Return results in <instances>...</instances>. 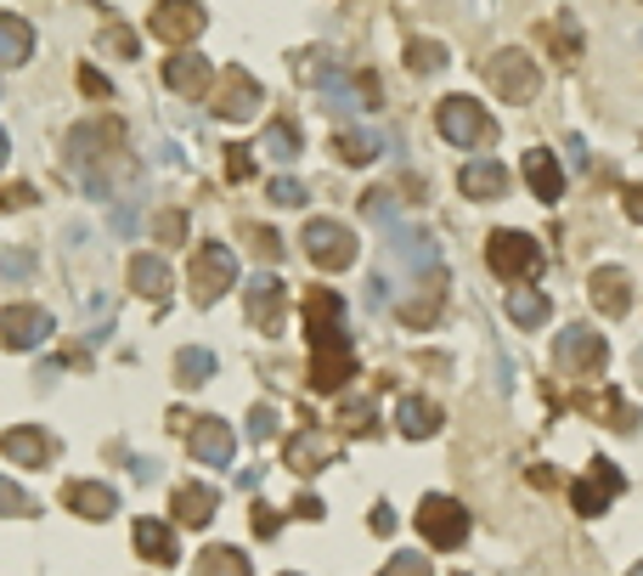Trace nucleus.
<instances>
[{"label": "nucleus", "mask_w": 643, "mask_h": 576, "mask_svg": "<svg viewBox=\"0 0 643 576\" xmlns=\"http://www.w3.org/2000/svg\"><path fill=\"white\" fill-rule=\"evenodd\" d=\"M485 266L497 271L503 282H531V277L542 271V244H536L531 232L503 226V232H491V237H485Z\"/></svg>", "instance_id": "nucleus-1"}, {"label": "nucleus", "mask_w": 643, "mask_h": 576, "mask_svg": "<svg viewBox=\"0 0 643 576\" xmlns=\"http://www.w3.org/2000/svg\"><path fill=\"white\" fill-rule=\"evenodd\" d=\"M435 130L447 136L452 148H491V141H497V125H491V114L474 96H447V103L435 108Z\"/></svg>", "instance_id": "nucleus-2"}, {"label": "nucleus", "mask_w": 643, "mask_h": 576, "mask_svg": "<svg viewBox=\"0 0 643 576\" xmlns=\"http://www.w3.org/2000/svg\"><path fill=\"white\" fill-rule=\"evenodd\" d=\"M412 525H418V537L429 548H463V537H469V509L458 498H447V492H429L418 503Z\"/></svg>", "instance_id": "nucleus-3"}, {"label": "nucleus", "mask_w": 643, "mask_h": 576, "mask_svg": "<svg viewBox=\"0 0 643 576\" xmlns=\"http://www.w3.org/2000/svg\"><path fill=\"white\" fill-rule=\"evenodd\" d=\"M351 378H356V351H351V340H344V328H339V333H322V340H311V391H317V396L344 391Z\"/></svg>", "instance_id": "nucleus-4"}, {"label": "nucleus", "mask_w": 643, "mask_h": 576, "mask_svg": "<svg viewBox=\"0 0 643 576\" xmlns=\"http://www.w3.org/2000/svg\"><path fill=\"white\" fill-rule=\"evenodd\" d=\"M300 244H306V255H311V266L317 271H344V266H356V232L351 226H339V221H311L306 232H300Z\"/></svg>", "instance_id": "nucleus-5"}, {"label": "nucleus", "mask_w": 643, "mask_h": 576, "mask_svg": "<svg viewBox=\"0 0 643 576\" xmlns=\"http://www.w3.org/2000/svg\"><path fill=\"white\" fill-rule=\"evenodd\" d=\"M186 282H192V300H197V306H215L226 288L237 282V255H232L226 244H197Z\"/></svg>", "instance_id": "nucleus-6"}, {"label": "nucleus", "mask_w": 643, "mask_h": 576, "mask_svg": "<svg viewBox=\"0 0 643 576\" xmlns=\"http://www.w3.org/2000/svg\"><path fill=\"white\" fill-rule=\"evenodd\" d=\"M621 492H626V474H621L610 458H592V463H587V474L570 487V503H576V514L599 520V514H604V509H610Z\"/></svg>", "instance_id": "nucleus-7"}, {"label": "nucleus", "mask_w": 643, "mask_h": 576, "mask_svg": "<svg viewBox=\"0 0 643 576\" xmlns=\"http://www.w3.org/2000/svg\"><path fill=\"white\" fill-rule=\"evenodd\" d=\"M57 333L45 306H0V351H40Z\"/></svg>", "instance_id": "nucleus-8"}, {"label": "nucleus", "mask_w": 643, "mask_h": 576, "mask_svg": "<svg viewBox=\"0 0 643 576\" xmlns=\"http://www.w3.org/2000/svg\"><path fill=\"white\" fill-rule=\"evenodd\" d=\"M485 85L497 90L503 103H531V96L542 90V74H536V63L525 52H514V45H508V52H497L485 63Z\"/></svg>", "instance_id": "nucleus-9"}, {"label": "nucleus", "mask_w": 643, "mask_h": 576, "mask_svg": "<svg viewBox=\"0 0 643 576\" xmlns=\"http://www.w3.org/2000/svg\"><path fill=\"white\" fill-rule=\"evenodd\" d=\"M243 311H249V322L260 333H277L282 311H288V282L277 271H255L249 282H243Z\"/></svg>", "instance_id": "nucleus-10"}, {"label": "nucleus", "mask_w": 643, "mask_h": 576, "mask_svg": "<svg viewBox=\"0 0 643 576\" xmlns=\"http://www.w3.org/2000/svg\"><path fill=\"white\" fill-rule=\"evenodd\" d=\"M210 103H215V114L221 119H255L260 114V103H266V90H260V79L255 74H243V68H226L221 79H215V90H210Z\"/></svg>", "instance_id": "nucleus-11"}, {"label": "nucleus", "mask_w": 643, "mask_h": 576, "mask_svg": "<svg viewBox=\"0 0 643 576\" xmlns=\"http://www.w3.org/2000/svg\"><path fill=\"white\" fill-rule=\"evenodd\" d=\"M604 362H610V345H604V333H592L587 322H570L565 333H559V367H570V373H604Z\"/></svg>", "instance_id": "nucleus-12"}, {"label": "nucleus", "mask_w": 643, "mask_h": 576, "mask_svg": "<svg viewBox=\"0 0 643 576\" xmlns=\"http://www.w3.org/2000/svg\"><path fill=\"white\" fill-rule=\"evenodd\" d=\"M147 23H153V34H159L164 45H175V52H181L186 40L204 34V23H210V18H204V7H197V0H159Z\"/></svg>", "instance_id": "nucleus-13"}, {"label": "nucleus", "mask_w": 643, "mask_h": 576, "mask_svg": "<svg viewBox=\"0 0 643 576\" xmlns=\"http://www.w3.org/2000/svg\"><path fill=\"white\" fill-rule=\"evenodd\" d=\"M186 447H192V458H197V463L226 469V463H232V452H237V436H232V424H226V418H197V424L186 429Z\"/></svg>", "instance_id": "nucleus-14"}, {"label": "nucleus", "mask_w": 643, "mask_h": 576, "mask_svg": "<svg viewBox=\"0 0 643 576\" xmlns=\"http://www.w3.org/2000/svg\"><path fill=\"white\" fill-rule=\"evenodd\" d=\"M0 452H7L18 469H45L52 463V436H45L40 424H18V429H7V436H0Z\"/></svg>", "instance_id": "nucleus-15"}, {"label": "nucleus", "mask_w": 643, "mask_h": 576, "mask_svg": "<svg viewBox=\"0 0 643 576\" xmlns=\"http://www.w3.org/2000/svg\"><path fill=\"white\" fill-rule=\"evenodd\" d=\"M63 503H68V514H79V520H114L119 492L108 487V480H68V487H63Z\"/></svg>", "instance_id": "nucleus-16"}, {"label": "nucleus", "mask_w": 643, "mask_h": 576, "mask_svg": "<svg viewBox=\"0 0 643 576\" xmlns=\"http://www.w3.org/2000/svg\"><path fill=\"white\" fill-rule=\"evenodd\" d=\"M282 463H288L293 474H317L322 463H333V441L322 436L317 424H306V429H293V436H288V447H282Z\"/></svg>", "instance_id": "nucleus-17"}, {"label": "nucleus", "mask_w": 643, "mask_h": 576, "mask_svg": "<svg viewBox=\"0 0 643 576\" xmlns=\"http://www.w3.org/2000/svg\"><path fill=\"white\" fill-rule=\"evenodd\" d=\"M587 295H592V306H599L604 317H626L632 311V277L621 266H599L587 277Z\"/></svg>", "instance_id": "nucleus-18"}, {"label": "nucleus", "mask_w": 643, "mask_h": 576, "mask_svg": "<svg viewBox=\"0 0 643 576\" xmlns=\"http://www.w3.org/2000/svg\"><path fill=\"white\" fill-rule=\"evenodd\" d=\"M164 85H170L175 96H210L215 68H210V57H197V52H175V57L164 63Z\"/></svg>", "instance_id": "nucleus-19"}, {"label": "nucleus", "mask_w": 643, "mask_h": 576, "mask_svg": "<svg viewBox=\"0 0 643 576\" xmlns=\"http://www.w3.org/2000/svg\"><path fill=\"white\" fill-rule=\"evenodd\" d=\"M440 306H447V271L429 266V277L418 282V295L401 300V322H407V328H435Z\"/></svg>", "instance_id": "nucleus-20"}, {"label": "nucleus", "mask_w": 643, "mask_h": 576, "mask_svg": "<svg viewBox=\"0 0 643 576\" xmlns=\"http://www.w3.org/2000/svg\"><path fill=\"white\" fill-rule=\"evenodd\" d=\"M458 186H463V199L491 204V199H503V192H508V170H503L497 159H469V164L458 170Z\"/></svg>", "instance_id": "nucleus-21"}, {"label": "nucleus", "mask_w": 643, "mask_h": 576, "mask_svg": "<svg viewBox=\"0 0 643 576\" xmlns=\"http://www.w3.org/2000/svg\"><path fill=\"white\" fill-rule=\"evenodd\" d=\"M215 509H221V492L204 487V480H186V487H175V498H170V514L181 525H192V532H197V525H210Z\"/></svg>", "instance_id": "nucleus-22"}, {"label": "nucleus", "mask_w": 643, "mask_h": 576, "mask_svg": "<svg viewBox=\"0 0 643 576\" xmlns=\"http://www.w3.org/2000/svg\"><path fill=\"white\" fill-rule=\"evenodd\" d=\"M525 181H531V192L542 204H559L565 199V170H559V159L548 148H531L525 153Z\"/></svg>", "instance_id": "nucleus-23"}, {"label": "nucleus", "mask_w": 643, "mask_h": 576, "mask_svg": "<svg viewBox=\"0 0 643 576\" xmlns=\"http://www.w3.org/2000/svg\"><path fill=\"white\" fill-rule=\"evenodd\" d=\"M136 554H141L147 565H159V570H170V565L181 559L175 532H170L164 520H136Z\"/></svg>", "instance_id": "nucleus-24"}, {"label": "nucleus", "mask_w": 643, "mask_h": 576, "mask_svg": "<svg viewBox=\"0 0 643 576\" xmlns=\"http://www.w3.org/2000/svg\"><path fill=\"white\" fill-rule=\"evenodd\" d=\"M344 328V300L333 288H311L306 295V340H322V333H339Z\"/></svg>", "instance_id": "nucleus-25"}, {"label": "nucleus", "mask_w": 643, "mask_h": 576, "mask_svg": "<svg viewBox=\"0 0 643 576\" xmlns=\"http://www.w3.org/2000/svg\"><path fill=\"white\" fill-rule=\"evenodd\" d=\"M395 429H401L407 441H429L440 429V407L429 396H401V407H395Z\"/></svg>", "instance_id": "nucleus-26"}, {"label": "nucleus", "mask_w": 643, "mask_h": 576, "mask_svg": "<svg viewBox=\"0 0 643 576\" xmlns=\"http://www.w3.org/2000/svg\"><path fill=\"white\" fill-rule=\"evenodd\" d=\"M34 57V29L18 12H0V68H18Z\"/></svg>", "instance_id": "nucleus-27"}, {"label": "nucleus", "mask_w": 643, "mask_h": 576, "mask_svg": "<svg viewBox=\"0 0 643 576\" xmlns=\"http://www.w3.org/2000/svg\"><path fill=\"white\" fill-rule=\"evenodd\" d=\"M130 288H136L141 300L159 306V300L170 295V266H164L159 255H136V260H130Z\"/></svg>", "instance_id": "nucleus-28"}, {"label": "nucleus", "mask_w": 643, "mask_h": 576, "mask_svg": "<svg viewBox=\"0 0 643 576\" xmlns=\"http://www.w3.org/2000/svg\"><path fill=\"white\" fill-rule=\"evenodd\" d=\"M508 317L519 322V328H542V322H548L554 317V306H548V295H542V288H525V282H514L508 288Z\"/></svg>", "instance_id": "nucleus-29"}, {"label": "nucleus", "mask_w": 643, "mask_h": 576, "mask_svg": "<svg viewBox=\"0 0 643 576\" xmlns=\"http://www.w3.org/2000/svg\"><path fill=\"white\" fill-rule=\"evenodd\" d=\"M197 576H255V565L243 559V548H226V543H215V548H204V554H197Z\"/></svg>", "instance_id": "nucleus-30"}, {"label": "nucleus", "mask_w": 643, "mask_h": 576, "mask_svg": "<svg viewBox=\"0 0 643 576\" xmlns=\"http://www.w3.org/2000/svg\"><path fill=\"white\" fill-rule=\"evenodd\" d=\"M542 40L554 45V57H559V63H576V57H581V29H576L570 12H559L554 23H542Z\"/></svg>", "instance_id": "nucleus-31"}, {"label": "nucleus", "mask_w": 643, "mask_h": 576, "mask_svg": "<svg viewBox=\"0 0 643 576\" xmlns=\"http://www.w3.org/2000/svg\"><path fill=\"white\" fill-rule=\"evenodd\" d=\"M576 407H581V413H599V418H610V429H637V413L621 402V391H604V396H581Z\"/></svg>", "instance_id": "nucleus-32"}, {"label": "nucleus", "mask_w": 643, "mask_h": 576, "mask_svg": "<svg viewBox=\"0 0 643 576\" xmlns=\"http://www.w3.org/2000/svg\"><path fill=\"white\" fill-rule=\"evenodd\" d=\"M333 153H339L344 164H373V159H378V141H373L367 130H339V136H333Z\"/></svg>", "instance_id": "nucleus-33"}, {"label": "nucleus", "mask_w": 643, "mask_h": 576, "mask_svg": "<svg viewBox=\"0 0 643 576\" xmlns=\"http://www.w3.org/2000/svg\"><path fill=\"white\" fill-rule=\"evenodd\" d=\"M266 153L282 159V164L300 159V130H293V119H271V125H266Z\"/></svg>", "instance_id": "nucleus-34"}, {"label": "nucleus", "mask_w": 643, "mask_h": 576, "mask_svg": "<svg viewBox=\"0 0 643 576\" xmlns=\"http://www.w3.org/2000/svg\"><path fill=\"white\" fill-rule=\"evenodd\" d=\"M215 373V351H204V345H186L181 356H175V378L181 384H204Z\"/></svg>", "instance_id": "nucleus-35"}, {"label": "nucleus", "mask_w": 643, "mask_h": 576, "mask_svg": "<svg viewBox=\"0 0 643 576\" xmlns=\"http://www.w3.org/2000/svg\"><path fill=\"white\" fill-rule=\"evenodd\" d=\"M407 63L418 74H435V68H447V45H440V40H412L407 45Z\"/></svg>", "instance_id": "nucleus-36"}, {"label": "nucleus", "mask_w": 643, "mask_h": 576, "mask_svg": "<svg viewBox=\"0 0 643 576\" xmlns=\"http://www.w3.org/2000/svg\"><path fill=\"white\" fill-rule=\"evenodd\" d=\"M243 244H249V249H255V255H260L266 266H271V260L282 255V237H277L271 226H243Z\"/></svg>", "instance_id": "nucleus-37"}, {"label": "nucleus", "mask_w": 643, "mask_h": 576, "mask_svg": "<svg viewBox=\"0 0 643 576\" xmlns=\"http://www.w3.org/2000/svg\"><path fill=\"white\" fill-rule=\"evenodd\" d=\"M373 418H378V407H373V402H344V407H339V424L351 429V436H367Z\"/></svg>", "instance_id": "nucleus-38"}, {"label": "nucleus", "mask_w": 643, "mask_h": 576, "mask_svg": "<svg viewBox=\"0 0 643 576\" xmlns=\"http://www.w3.org/2000/svg\"><path fill=\"white\" fill-rule=\"evenodd\" d=\"M0 514H7V520H18V514H34L29 492L18 487V480H7V474H0Z\"/></svg>", "instance_id": "nucleus-39"}, {"label": "nucleus", "mask_w": 643, "mask_h": 576, "mask_svg": "<svg viewBox=\"0 0 643 576\" xmlns=\"http://www.w3.org/2000/svg\"><path fill=\"white\" fill-rule=\"evenodd\" d=\"M271 204H282V210H300V204H306V186L293 181V175H277V181H271Z\"/></svg>", "instance_id": "nucleus-40"}, {"label": "nucleus", "mask_w": 643, "mask_h": 576, "mask_svg": "<svg viewBox=\"0 0 643 576\" xmlns=\"http://www.w3.org/2000/svg\"><path fill=\"white\" fill-rule=\"evenodd\" d=\"M384 576H429V559H424V554H395V559L384 565Z\"/></svg>", "instance_id": "nucleus-41"}, {"label": "nucleus", "mask_w": 643, "mask_h": 576, "mask_svg": "<svg viewBox=\"0 0 643 576\" xmlns=\"http://www.w3.org/2000/svg\"><path fill=\"white\" fill-rule=\"evenodd\" d=\"M226 175H232V181H249V175H255L249 148H226Z\"/></svg>", "instance_id": "nucleus-42"}, {"label": "nucleus", "mask_w": 643, "mask_h": 576, "mask_svg": "<svg viewBox=\"0 0 643 576\" xmlns=\"http://www.w3.org/2000/svg\"><path fill=\"white\" fill-rule=\"evenodd\" d=\"M362 210H367V221H395V210H389V192H362Z\"/></svg>", "instance_id": "nucleus-43"}, {"label": "nucleus", "mask_w": 643, "mask_h": 576, "mask_svg": "<svg viewBox=\"0 0 643 576\" xmlns=\"http://www.w3.org/2000/svg\"><path fill=\"white\" fill-rule=\"evenodd\" d=\"M29 204H34V186H23V181H12L0 192V210H29Z\"/></svg>", "instance_id": "nucleus-44"}, {"label": "nucleus", "mask_w": 643, "mask_h": 576, "mask_svg": "<svg viewBox=\"0 0 643 576\" xmlns=\"http://www.w3.org/2000/svg\"><path fill=\"white\" fill-rule=\"evenodd\" d=\"M271 429H277V413H271V407H255V413H249V436H255V441H271Z\"/></svg>", "instance_id": "nucleus-45"}, {"label": "nucleus", "mask_w": 643, "mask_h": 576, "mask_svg": "<svg viewBox=\"0 0 643 576\" xmlns=\"http://www.w3.org/2000/svg\"><path fill=\"white\" fill-rule=\"evenodd\" d=\"M277 525H282V514L271 503H255V537H277Z\"/></svg>", "instance_id": "nucleus-46"}, {"label": "nucleus", "mask_w": 643, "mask_h": 576, "mask_svg": "<svg viewBox=\"0 0 643 576\" xmlns=\"http://www.w3.org/2000/svg\"><path fill=\"white\" fill-rule=\"evenodd\" d=\"M153 232L164 237V244H181V237H186V215H175V210H170V215H159V226H153Z\"/></svg>", "instance_id": "nucleus-47"}, {"label": "nucleus", "mask_w": 643, "mask_h": 576, "mask_svg": "<svg viewBox=\"0 0 643 576\" xmlns=\"http://www.w3.org/2000/svg\"><path fill=\"white\" fill-rule=\"evenodd\" d=\"M367 525H373V532H378V537H389V532H395V509H389V503H373V514H367Z\"/></svg>", "instance_id": "nucleus-48"}, {"label": "nucleus", "mask_w": 643, "mask_h": 576, "mask_svg": "<svg viewBox=\"0 0 643 576\" xmlns=\"http://www.w3.org/2000/svg\"><path fill=\"white\" fill-rule=\"evenodd\" d=\"M79 85H85V96H108V79L96 68H79Z\"/></svg>", "instance_id": "nucleus-49"}, {"label": "nucleus", "mask_w": 643, "mask_h": 576, "mask_svg": "<svg viewBox=\"0 0 643 576\" xmlns=\"http://www.w3.org/2000/svg\"><path fill=\"white\" fill-rule=\"evenodd\" d=\"M293 514H300V520H322V498H311V492H306L300 503H293Z\"/></svg>", "instance_id": "nucleus-50"}, {"label": "nucleus", "mask_w": 643, "mask_h": 576, "mask_svg": "<svg viewBox=\"0 0 643 576\" xmlns=\"http://www.w3.org/2000/svg\"><path fill=\"white\" fill-rule=\"evenodd\" d=\"M626 215L643 221V186H626Z\"/></svg>", "instance_id": "nucleus-51"}, {"label": "nucleus", "mask_w": 643, "mask_h": 576, "mask_svg": "<svg viewBox=\"0 0 643 576\" xmlns=\"http://www.w3.org/2000/svg\"><path fill=\"white\" fill-rule=\"evenodd\" d=\"M531 487L548 492V487H554V469H548V463H536V469H531Z\"/></svg>", "instance_id": "nucleus-52"}, {"label": "nucleus", "mask_w": 643, "mask_h": 576, "mask_svg": "<svg viewBox=\"0 0 643 576\" xmlns=\"http://www.w3.org/2000/svg\"><path fill=\"white\" fill-rule=\"evenodd\" d=\"M7 153H12V141H7V130H0V164H7Z\"/></svg>", "instance_id": "nucleus-53"}, {"label": "nucleus", "mask_w": 643, "mask_h": 576, "mask_svg": "<svg viewBox=\"0 0 643 576\" xmlns=\"http://www.w3.org/2000/svg\"><path fill=\"white\" fill-rule=\"evenodd\" d=\"M626 576H643V559H637V565H632V570H626Z\"/></svg>", "instance_id": "nucleus-54"}, {"label": "nucleus", "mask_w": 643, "mask_h": 576, "mask_svg": "<svg viewBox=\"0 0 643 576\" xmlns=\"http://www.w3.org/2000/svg\"><path fill=\"white\" fill-rule=\"evenodd\" d=\"M282 576H300V570H282Z\"/></svg>", "instance_id": "nucleus-55"}]
</instances>
